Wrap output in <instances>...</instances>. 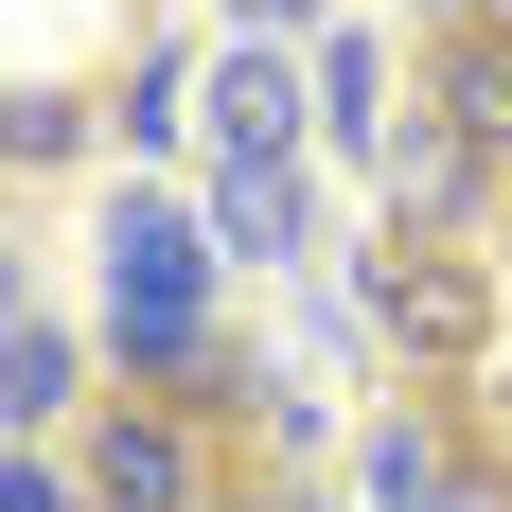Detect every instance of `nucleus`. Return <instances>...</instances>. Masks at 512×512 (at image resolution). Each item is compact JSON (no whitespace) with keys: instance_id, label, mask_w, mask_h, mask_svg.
<instances>
[{"instance_id":"16","label":"nucleus","mask_w":512,"mask_h":512,"mask_svg":"<svg viewBox=\"0 0 512 512\" xmlns=\"http://www.w3.org/2000/svg\"><path fill=\"white\" fill-rule=\"evenodd\" d=\"M424 18H442V36H477V18H512V0H424Z\"/></svg>"},{"instance_id":"17","label":"nucleus","mask_w":512,"mask_h":512,"mask_svg":"<svg viewBox=\"0 0 512 512\" xmlns=\"http://www.w3.org/2000/svg\"><path fill=\"white\" fill-rule=\"evenodd\" d=\"M230 18H318V0H230Z\"/></svg>"},{"instance_id":"2","label":"nucleus","mask_w":512,"mask_h":512,"mask_svg":"<svg viewBox=\"0 0 512 512\" xmlns=\"http://www.w3.org/2000/svg\"><path fill=\"white\" fill-rule=\"evenodd\" d=\"M371 318H389V354L442 371V389L495 371V265L477 248H371Z\"/></svg>"},{"instance_id":"5","label":"nucleus","mask_w":512,"mask_h":512,"mask_svg":"<svg viewBox=\"0 0 512 512\" xmlns=\"http://www.w3.org/2000/svg\"><path fill=\"white\" fill-rule=\"evenodd\" d=\"M89 407H106V389H89V336L18 283V301H0V424H18V442H53V424H89Z\"/></svg>"},{"instance_id":"8","label":"nucleus","mask_w":512,"mask_h":512,"mask_svg":"<svg viewBox=\"0 0 512 512\" xmlns=\"http://www.w3.org/2000/svg\"><path fill=\"white\" fill-rule=\"evenodd\" d=\"M212 230H230L248 265H318V195H301V159H283V177H212Z\"/></svg>"},{"instance_id":"18","label":"nucleus","mask_w":512,"mask_h":512,"mask_svg":"<svg viewBox=\"0 0 512 512\" xmlns=\"http://www.w3.org/2000/svg\"><path fill=\"white\" fill-rule=\"evenodd\" d=\"M283 495H301V512H336V495H318V477H283Z\"/></svg>"},{"instance_id":"9","label":"nucleus","mask_w":512,"mask_h":512,"mask_svg":"<svg viewBox=\"0 0 512 512\" xmlns=\"http://www.w3.org/2000/svg\"><path fill=\"white\" fill-rule=\"evenodd\" d=\"M106 124H124V142H177V124H195V53H124Z\"/></svg>"},{"instance_id":"14","label":"nucleus","mask_w":512,"mask_h":512,"mask_svg":"<svg viewBox=\"0 0 512 512\" xmlns=\"http://www.w3.org/2000/svg\"><path fill=\"white\" fill-rule=\"evenodd\" d=\"M460 407H477V442H495V460H512V354H495V371H477Z\"/></svg>"},{"instance_id":"12","label":"nucleus","mask_w":512,"mask_h":512,"mask_svg":"<svg viewBox=\"0 0 512 512\" xmlns=\"http://www.w3.org/2000/svg\"><path fill=\"white\" fill-rule=\"evenodd\" d=\"M230 424H248V442H265V477H318V442H336V424H318L301 389H248V407H230Z\"/></svg>"},{"instance_id":"3","label":"nucleus","mask_w":512,"mask_h":512,"mask_svg":"<svg viewBox=\"0 0 512 512\" xmlns=\"http://www.w3.org/2000/svg\"><path fill=\"white\" fill-rule=\"evenodd\" d=\"M212 195H106V318L124 301H212Z\"/></svg>"},{"instance_id":"11","label":"nucleus","mask_w":512,"mask_h":512,"mask_svg":"<svg viewBox=\"0 0 512 512\" xmlns=\"http://www.w3.org/2000/svg\"><path fill=\"white\" fill-rule=\"evenodd\" d=\"M318 124H336L354 159H389V89H371V53H354V36H336V71H318Z\"/></svg>"},{"instance_id":"15","label":"nucleus","mask_w":512,"mask_h":512,"mask_svg":"<svg viewBox=\"0 0 512 512\" xmlns=\"http://www.w3.org/2000/svg\"><path fill=\"white\" fill-rule=\"evenodd\" d=\"M212 512H301V495H283V477H230V495H212Z\"/></svg>"},{"instance_id":"4","label":"nucleus","mask_w":512,"mask_h":512,"mask_svg":"<svg viewBox=\"0 0 512 512\" xmlns=\"http://www.w3.org/2000/svg\"><path fill=\"white\" fill-rule=\"evenodd\" d=\"M477 230H495V159L460 124H407L389 142V248H477Z\"/></svg>"},{"instance_id":"10","label":"nucleus","mask_w":512,"mask_h":512,"mask_svg":"<svg viewBox=\"0 0 512 512\" xmlns=\"http://www.w3.org/2000/svg\"><path fill=\"white\" fill-rule=\"evenodd\" d=\"M0 159H18V177H53V159H89V106H71V89L36 71V89L0 106Z\"/></svg>"},{"instance_id":"13","label":"nucleus","mask_w":512,"mask_h":512,"mask_svg":"<svg viewBox=\"0 0 512 512\" xmlns=\"http://www.w3.org/2000/svg\"><path fill=\"white\" fill-rule=\"evenodd\" d=\"M0 512H89V477L53 460V442H18V460H0Z\"/></svg>"},{"instance_id":"6","label":"nucleus","mask_w":512,"mask_h":512,"mask_svg":"<svg viewBox=\"0 0 512 512\" xmlns=\"http://www.w3.org/2000/svg\"><path fill=\"white\" fill-rule=\"evenodd\" d=\"M424 124H460L477 159H512V18H477V36L424 53Z\"/></svg>"},{"instance_id":"1","label":"nucleus","mask_w":512,"mask_h":512,"mask_svg":"<svg viewBox=\"0 0 512 512\" xmlns=\"http://www.w3.org/2000/svg\"><path fill=\"white\" fill-rule=\"evenodd\" d=\"M71 477H89V512H212L230 495L212 477V407H159V389H106L71 424Z\"/></svg>"},{"instance_id":"7","label":"nucleus","mask_w":512,"mask_h":512,"mask_svg":"<svg viewBox=\"0 0 512 512\" xmlns=\"http://www.w3.org/2000/svg\"><path fill=\"white\" fill-rule=\"evenodd\" d=\"M212 159H230V177H283V159H301V89H283L265 53H212Z\"/></svg>"}]
</instances>
